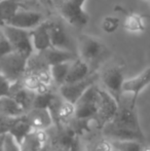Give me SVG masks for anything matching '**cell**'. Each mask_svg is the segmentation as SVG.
I'll return each instance as SVG.
<instances>
[{
  "mask_svg": "<svg viewBox=\"0 0 150 151\" xmlns=\"http://www.w3.org/2000/svg\"><path fill=\"white\" fill-rule=\"evenodd\" d=\"M117 104L115 116L101 131L102 135L110 141H136L144 144L145 136L137 113V99L122 96Z\"/></svg>",
  "mask_w": 150,
  "mask_h": 151,
  "instance_id": "1",
  "label": "cell"
},
{
  "mask_svg": "<svg viewBox=\"0 0 150 151\" xmlns=\"http://www.w3.org/2000/svg\"><path fill=\"white\" fill-rule=\"evenodd\" d=\"M28 59L16 52L0 58V74L9 82L14 84L19 82L26 73Z\"/></svg>",
  "mask_w": 150,
  "mask_h": 151,
  "instance_id": "2",
  "label": "cell"
},
{
  "mask_svg": "<svg viewBox=\"0 0 150 151\" xmlns=\"http://www.w3.org/2000/svg\"><path fill=\"white\" fill-rule=\"evenodd\" d=\"M118 104L104 88H100V102L95 116L90 120L96 131L101 132L114 118Z\"/></svg>",
  "mask_w": 150,
  "mask_h": 151,
  "instance_id": "3",
  "label": "cell"
},
{
  "mask_svg": "<svg viewBox=\"0 0 150 151\" xmlns=\"http://www.w3.org/2000/svg\"><path fill=\"white\" fill-rule=\"evenodd\" d=\"M1 28L14 52L22 55L27 59H29L34 54L30 31L23 30V29H19L8 25Z\"/></svg>",
  "mask_w": 150,
  "mask_h": 151,
  "instance_id": "4",
  "label": "cell"
},
{
  "mask_svg": "<svg viewBox=\"0 0 150 151\" xmlns=\"http://www.w3.org/2000/svg\"><path fill=\"white\" fill-rule=\"evenodd\" d=\"M100 102V88L98 86H93L75 104L74 118L80 121H88L93 119L98 109Z\"/></svg>",
  "mask_w": 150,
  "mask_h": 151,
  "instance_id": "5",
  "label": "cell"
},
{
  "mask_svg": "<svg viewBox=\"0 0 150 151\" xmlns=\"http://www.w3.org/2000/svg\"><path fill=\"white\" fill-rule=\"evenodd\" d=\"M78 58L85 62L90 67L93 64L100 61V59L104 56L105 48L104 44L86 34H81L78 37Z\"/></svg>",
  "mask_w": 150,
  "mask_h": 151,
  "instance_id": "6",
  "label": "cell"
},
{
  "mask_svg": "<svg viewBox=\"0 0 150 151\" xmlns=\"http://www.w3.org/2000/svg\"><path fill=\"white\" fill-rule=\"evenodd\" d=\"M100 79L104 86V90L110 93L113 99L118 103L123 96L122 86L126 80L123 69L119 66H112L107 68L100 75Z\"/></svg>",
  "mask_w": 150,
  "mask_h": 151,
  "instance_id": "7",
  "label": "cell"
},
{
  "mask_svg": "<svg viewBox=\"0 0 150 151\" xmlns=\"http://www.w3.org/2000/svg\"><path fill=\"white\" fill-rule=\"evenodd\" d=\"M100 79V75L97 72L90 74L88 77L81 81L75 82L71 84H63L59 88V95L67 102L76 104V102L83 96V93L93 86H96L98 80Z\"/></svg>",
  "mask_w": 150,
  "mask_h": 151,
  "instance_id": "8",
  "label": "cell"
},
{
  "mask_svg": "<svg viewBox=\"0 0 150 151\" xmlns=\"http://www.w3.org/2000/svg\"><path fill=\"white\" fill-rule=\"evenodd\" d=\"M54 6L59 9L62 17L73 27L82 28L88 21V14L83 8H78L72 5L68 0H52Z\"/></svg>",
  "mask_w": 150,
  "mask_h": 151,
  "instance_id": "9",
  "label": "cell"
},
{
  "mask_svg": "<svg viewBox=\"0 0 150 151\" xmlns=\"http://www.w3.org/2000/svg\"><path fill=\"white\" fill-rule=\"evenodd\" d=\"M42 22H44V19L41 12L24 8L19 10L7 25L29 31L36 28Z\"/></svg>",
  "mask_w": 150,
  "mask_h": 151,
  "instance_id": "10",
  "label": "cell"
},
{
  "mask_svg": "<svg viewBox=\"0 0 150 151\" xmlns=\"http://www.w3.org/2000/svg\"><path fill=\"white\" fill-rule=\"evenodd\" d=\"M25 118L33 131H48L55 125L52 115L47 108H32L25 114Z\"/></svg>",
  "mask_w": 150,
  "mask_h": 151,
  "instance_id": "11",
  "label": "cell"
},
{
  "mask_svg": "<svg viewBox=\"0 0 150 151\" xmlns=\"http://www.w3.org/2000/svg\"><path fill=\"white\" fill-rule=\"evenodd\" d=\"M150 84V66L143 70L140 74L130 79H126L122 86V93H128L133 98L138 100L141 91Z\"/></svg>",
  "mask_w": 150,
  "mask_h": 151,
  "instance_id": "12",
  "label": "cell"
},
{
  "mask_svg": "<svg viewBox=\"0 0 150 151\" xmlns=\"http://www.w3.org/2000/svg\"><path fill=\"white\" fill-rule=\"evenodd\" d=\"M48 31H50L52 47L73 52L72 43H71L70 39H69L68 35L66 34L62 25L57 22L48 21Z\"/></svg>",
  "mask_w": 150,
  "mask_h": 151,
  "instance_id": "13",
  "label": "cell"
},
{
  "mask_svg": "<svg viewBox=\"0 0 150 151\" xmlns=\"http://www.w3.org/2000/svg\"><path fill=\"white\" fill-rule=\"evenodd\" d=\"M37 54L48 67L58 65V64L67 63V62H73L78 58L73 52L58 50L55 47H50L41 52H37Z\"/></svg>",
  "mask_w": 150,
  "mask_h": 151,
  "instance_id": "14",
  "label": "cell"
},
{
  "mask_svg": "<svg viewBox=\"0 0 150 151\" xmlns=\"http://www.w3.org/2000/svg\"><path fill=\"white\" fill-rule=\"evenodd\" d=\"M30 36L34 52H41L47 48L52 47L50 31H48V21H44L39 26L31 30Z\"/></svg>",
  "mask_w": 150,
  "mask_h": 151,
  "instance_id": "15",
  "label": "cell"
},
{
  "mask_svg": "<svg viewBox=\"0 0 150 151\" xmlns=\"http://www.w3.org/2000/svg\"><path fill=\"white\" fill-rule=\"evenodd\" d=\"M48 143L47 131H32L20 144L22 151H40Z\"/></svg>",
  "mask_w": 150,
  "mask_h": 151,
  "instance_id": "16",
  "label": "cell"
},
{
  "mask_svg": "<svg viewBox=\"0 0 150 151\" xmlns=\"http://www.w3.org/2000/svg\"><path fill=\"white\" fill-rule=\"evenodd\" d=\"M26 114V110L10 96L0 98V117L19 118Z\"/></svg>",
  "mask_w": 150,
  "mask_h": 151,
  "instance_id": "17",
  "label": "cell"
},
{
  "mask_svg": "<svg viewBox=\"0 0 150 151\" xmlns=\"http://www.w3.org/2000/svg\"><path fill=\"white\" fill-rule=\"evenodd\" d=\"M25 0L0 1V27L6 26L20 9H24Z\"/></svg>",
  "mask_w": 150,
  "mask_h": 151,
  "instance_id": "18",
  "label": "cell"
},
{
  "mask_svg": "<svg viewBox=\"0 0 150 151\" xmlns=\"http://www.w3.org/2000/svg\"><path fill=\"white\" fill-rule=\"evenodd\" d=\"M92 73H94V72L90 71V66L85 62L77 58L71 64V67L69 69L68 75H67L64 84H71L81 81V80L85 79L86 77H88Z\"/></svg>",
  "mask_w": 150,
  "mask_h": 151,
  "instance_id": "19",
  "label": "cell"
},
{
  "mask_svg": "<svg viewBox=\"0 0 150 151\" xmlns=\"http://www.w3.org/2000/svg\"><path fill=\"white\" fill-rule=\"evenodd\" d=\"M32 131L33 129H31L30 124L27 122L26 118H25V115H24V116H22V117L16 118V119L12 121L7 134L12 136V137L14 138V140H16L19 144H21L23 140L25 139V137H26L28 134H30Z\"/></svg>",
  "mask_w": 150,
  "mask_h": 151,
  "instance_id": "20",
  "label": "cell"
},
{
  "mask_svg": "<svg viewBox=\"0 0 150 151\" xmlns=\"http://www.w3.org/2000/svg\"><path fill=\"white\" fill-rule=\"evenodd\" d=\"M84 151H114V147L110 140L98 132L97 135L92 136L85 142Z\"/></svg>",
  "mask_w": 150,
  "mask_h": 151,
  "instance_id": "21",
  "label": "cell"
},
{
  "mask_svg": "<svg viewBox=\"0 0 150 151\" xmlns=\"http://www.w3.org/2000/svg\"><path fill=\"white\" fill-rule=\"evenodd\" d=\"M123 27L126 30L130 32H144L146 29L144 22V17L139 14H130L124 18Z\"/></svg>",
  "mask_w": 150,
  "mask_h": 151,
  "instance_id": "22",
  "label": "cell"
},
{
  "mask_svg": "<svg viewBox=\"0 0 150 151\" xmlns=\"http://www.w3.org/2000/svg\"><path fill=\"white\" fill-rule=\"evenodd\" d=\"M71 64H72V62H67V63L58 64V65L50 67L52 82H55L57 86H59V88L65 83V80H66V77L68 75Z\"/></svg>",
  "mask_w": 150,
  "mask_h": 151,
  "instance_id": "23",
  "label": "cell"
},
{
  "mask_svg": "<svg viewBox=\"0 0 150 151\" xmlns=\"http://www.w3.org/2000/svg\"><path fill=\"white\" fill-rule=\"evenodd\" d=\"M115 151H141L143 143L136 141H111Z\"/></svg>",
  "mask_w": 150,
  "mask_h": 151,
  "instance_id": "24",
  "label": "cell"
},
{
  "mask_svg": "<svg viewBox=\"0 0 150 151\" xmlns=\"http://www.w3.org/2000/svg\"><path fill=\"white\" fill-rule=\"evenodd\" d=\"M119 25H120V21L117 17L107 16L103 19L101 27H102L104 32H106V33H108V34H111L118 30Z\"/></svg>",
  "mask_w": 150,
  "mask_h": 151,
  "instance_id": "25",
  "label": "cell"
},
{
  "mask_svg": "<svg viewBox=\"0 0 150 151\" xmlns=\"http://www.w3.org/2000/svg\"><path fill=\"white\" fill-rule=\"evenodd\" d=\"M3 151H22L21 146L9 134H5L3 138Z\"/></svg>",
  "mask_w": 150,
  "mask_h": 151,
  "instance_id": "26",
  "label": "cell"
},
{
  "mask_svg": "<svg viewBox=\"0 0 150 151\" xmlns=\"http://www.w3.org/2000/svg\"><path fill=\"white\" fill-rule=\"evenodd\" d=\"M11 52H14V50H12L9 42L6 39L5 35H4L3 31H2V28L0 27V58Z\"/></svg>",
  "mask_w": 150,
  "mask_h": 151,
  "instance_id": "27",
  "label": "cell"
},
{
  "mask_svg": "<svg viewBox=\"0 0 150 151\" xmlns=\"http://www.w3.org/2000/svg\"><path fill=\"white\" fill-rule=\"evenodd\" d=\"M10 86L11 84L0 74V98L3 96H9Z\"/></svg>",
  "mask_w": 150,
  "mask_h": 151,
  "instance_id": "28",
  "label": "cell"
},
{
  "mask_svg": "<svg viewBox=\"0 0 150 151\" xmlns=\"http://www.w3.org/2000/svg\"><path fill=\"white\" fill-rule=\"evenodd\" d=\"M72 5L76 6L78 8H83L84 3L86 2V0H68Z\"/></svg>",
  "mask_w": 150,
  "mask_h": 151,
  "instance_id": "29",
  "label": "cell"
},
{
  "mask_svg": "<svg viewBox=\"0 0 150 151\" xmlns=\"http://www.w3.org/2000/svg\"><path fill=\"white\" fill-rule=\"evenodd\" d=\"M39 1H41L42 3L46 4V5L54 6V2H52V0H39Z\"/></svg>",
  "mask_w": 150,
  "mask_h": 151,
  "instance_id": "30",
  "label": "cell"
},
{
  "mask_svg": "<svg viewBox=\"0 0 150 151\" xmlns=\"http://www.w3.org/2000/svg\"><path fill=\"white\" fill-rule=\"evenodd\" d=\"M5 135V134H4ZM4 135L0 136V151H3V138Z\"/></svg>",
  "mask_w": 150,
  "mask_h": 151,
  "instance_id": "31",
  "label": "cell"
},
{
  "mask_svg": "<svg viewBox=\"0 0 150 151\" xmlns=\"http://www.w3.org/2000/svg\"><path fill=\"white\" fill-rule=\"evenodd\" d=\"M141 151H150V145H143Z\"/></svg>",
  "mask_w": 150,
  "mask_h": 151,
  "instance_id": "32",
  "label": "cell"
},
{
  "mask_svg": "<svg viewBox=\"0 0 150 151\" xmlns=\"http://www.w3.org/2000/svg\"><path fill=\"white\" fill-rule=\"evenodd\" d=\"M2 135H3V134H1V133H0V136H2Z\"/></svg>",
  "mask_w": 150,
  "mask_h": 151,
  "instance_id": "33",
  "label": "cell"
},
{
  "mask_svg": "<svg viewBox=\"0 0 150 151\" xmlns=\"http://www.w3.org/2000/svg\"><path fill=\"white\" fill-rule=\"evenodd\" d=\"M0 1H2V0H0Z\"/></svg>",
  "mask_w": 150,
  "mask_h": 151,
  "instance_id": "34",
  "label": "cell"
},
{
  "mask_svg": "<svg viewBox=\"0 0 150 151\" xmlns=\"http://www.w3.org/2000/svg\"><path fill=\"white\" fill-rule=\"evenodd\" d=\"M114 151H115V150H114Z\"/></svg>",
  "mask_w": 150,
  "mask_h": 151,
  "instance_id": "35",
  "label": "cell"
}]
</instances>
